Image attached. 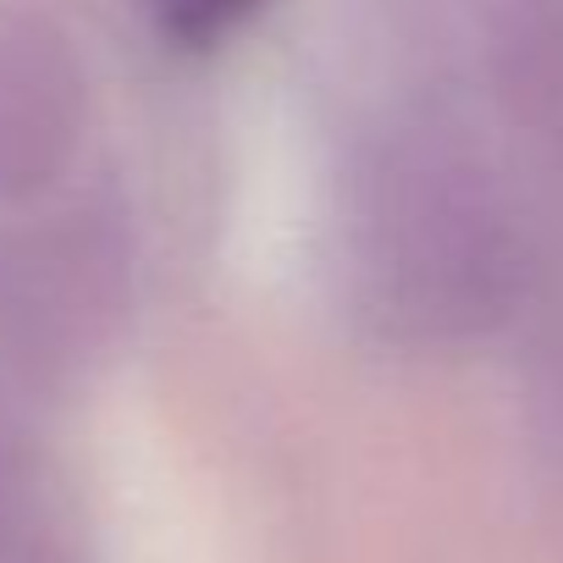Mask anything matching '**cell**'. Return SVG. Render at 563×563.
<instances>
[{
    "mask_svg": "<svg viewBox=\"0 0 563 563\" xmlns=\"http://www.w3.org/2000/svg\"><path fill=\"white\" fill-rule=\"evenodd\" d=\"M254 7H260V0H150L161 34L177 40V45H188V51L227 40Z\"/></svg>",
    "mask_w": 563,
    "mask_h": 563,
    "instance_id": "cell-2",
    "label": "cell"
},
{
    "mask_svg": "<svg viewBox=\"0 0 563 563\" xmlns=\"http://www.w3.org/2000/svg\"><path fill=\"white\" fill-rule=\"evenodd\" d=\"M73 67L40 29H0V194H29L67 155Z\"/></svg>",
    "mask_w": 563,
    "mask_h": 563,
    "instance_id": "cell-1",
    "label": "cell"
}]
</instances>
